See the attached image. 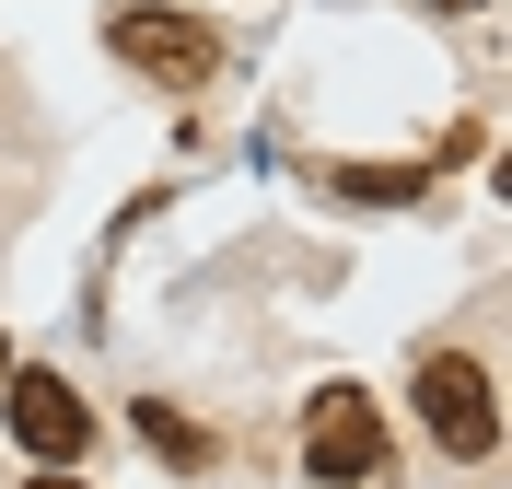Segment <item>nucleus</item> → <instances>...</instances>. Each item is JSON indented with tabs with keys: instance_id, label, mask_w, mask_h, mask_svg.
Returning a JSON list of instances; mask_svg holds the SVG:
<instances>
[{
	"instance_id": "6",
	"label": "nucleus",
	"mask_w": 512,
	"mask_h": 489,
	"mask_svg": "<svg viewBox=\"0 0 512 489\" xmlns=\"http://www.w3.org/2000/svg\"><path fill=\"white\" fill-rule=\"evenodd\" d=\"M140 443H152L163 466H210V431H198V420H175V408H140Z\"/></svg>"
},
{
	"instance_id": "4",
	"label": "nucleus",
	"mask_w": 512,
	"mask_h": 489,
	"mask_svg": "<svg viewBox=\"0 0 512 489\" xmlns=\"http://www.w3.org/2000/svg\"><path fill=\"white\" fill-rule=\"evenodd\" d=\"M303 466H315L326 489H361L384 466V420H373V396L361 385H326L315 396V420H303Z\"/></svg>"
},
{
	"instance_id": "9",
	"label": "nucleus",
	"mask_w": 512,
	"mask_h": 489,
	"mask_svg": "<svg viewBox=\"0 0 512 489\" xmlns=\"http://www.w3.org/2000/svg\"><path fill=\"white\" fill-rule=\"evenodd\" d=\"M0 373H12V338H0Z\"/></svg>"
},
{
	"instance_id": "5",
	"label": "nucleus",
	"mask_w": 512,
	"mask_h": 489,
	"mask_svg": "<svg viewBox=\"0 0 512 489\" xmlns=\"http://www.w3.org/2000/svg\"><path fill=\"white\" fill-rule=\"evenodd\" d=\"M326 187L361 198V210H408V198H431V175H419V163H338Z\"/></svg>"
},
{
	"instance_id": "2",
	"label": "nucleus",
	"mask_w": 512,
	"mask_h": 489,
	"mask_svg": "<svg viewBox=\"0 0 512 489\" xmlns=\"http://www.w3.org/2000/svg\"><path fill=\"white\" fill-rule=\"evenodd\" d=\"M105 35H117V59H128V70H152L163 94H198V82H222V35L198 24V12L117 0V12H105Z\"/></svg>"
},
{
	"instance_id": "1",
	"label": "nucleus",
	"mask_w": 512,
	"mask_h": 489,
	"mask_svg": "<svg viewBox=\"0 0 512 489\" xmlns=\"http://www.w3.org/2000/svg\"><path fill=\"white\" fill-rule=\"evenodd\" d=\"M408 408L431 420V443H443V455H466V466L501 443V396H489V361H478V350H419Z\"/></svg>"
},
{
	"instance_id": "8",
	"label": "nucleus",
	"mask_w": 512,
	"mask_h": 489,
	"mask_svg": "<svg viewBox=\"0 0 512 489\" xmlns=\"http://www.w3.org/2000/svg\"><path fill=\"white\" fill-rule=\"evenodd\" d=\"M431 12H478V0H431Z\"/></svg>"
},
{
	"instance_id": "3",
	"label": "nucleus",
	"mask_w": 512,
	"mask_h": 489,
	"mask_svg": "<svg viewBox=\"0 0 512 489\" xmlns=\"http://www.w3.org/2000/svg\"><path fill=\"white\" fill-rule=\"evenodd\" d=\"M0 420L35 466H82V443H94V408L70 373H0Z\"/></svg>"
},
{
	"instance_id": "7",
	"label": "nucleus",
	"mask_w": 512,
	"mask_h": 489,
	"mask_svg": "<svg viewBox=\"0 0 512 489\" xmlns=\"http://www.w3.org/2000/svg\"><path fill=\"white\" fill-rule=\"evenodd\" d=\"M24 489H82V478H70V466H35V478H24Z\"/></svg>"
}]
</instances>
